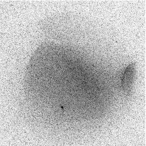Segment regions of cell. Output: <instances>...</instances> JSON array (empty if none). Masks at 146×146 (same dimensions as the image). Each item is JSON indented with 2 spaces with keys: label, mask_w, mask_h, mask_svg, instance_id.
<instances>
[{
  "label": "cell",
  "mask_w": 146,
  "mask_h": 146,
  "mask_svg": "<svg viewBox=\"0 0 146 146\" xmlns=\"http://www.w3.org/2000/svg\"><path fill=\"white\" fill-rule=\"evenodd\" d=\"M136 66L134 63L130 64L126 68L123 75L122 84L124 89L130 92L136 74Z\"/></svg>",
  "instance_id": "obj_1"
}]
</instances>
